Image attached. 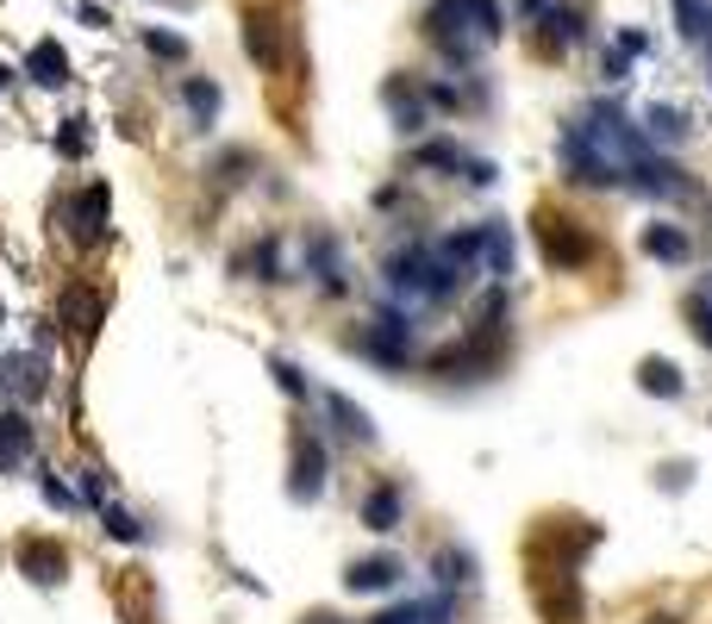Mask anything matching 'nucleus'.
I'll return each instance as SVG.
<instances>
[{
  "label": "nucleus",
  "instance_id": "nucleus-1",
  "mask_svg": "<svg viewBox=\"0 0 712 624\" xmlns=\"http://www.w3.org/2000/svg\"><path fill=\"white\" fill-rule=\"evenodd\" d=\"M426 38L450 69H469L488 45L507 38V7L500 0H431L426 7Z\"/></svg>",
  "mask_w": 712,
  "mask_h": 624
},
{
  "label": "nucleus",
  "instance_id": "nucleus-2",
  "mask_svg": "<svg viewBox=\"0 0 712 624\" xmlns=\"http://www.w3.org/2000/svg\"><path fill=\"white\" fill-rule=\"evenodd\" d=\"M531 225H538V250L550 269H587V256H594L587 225H575V218H563V213H538Z\"/></svg>",
  "mask_w": 712,
  "mask_h": 624
},
{
  "label": "nucleus",
  "instance_id": "nucleus-3",
  "mask_svg": "<svg viewBox=\"0 0 712 624\" xmlns=\"http://www.w3.org/2000/svg\"><path fill=\"white\" fill-rule=\"evenodd\" d=\"M563 175H569L575 187H613L618 182V163L587 138L582 125H569V131H563Z\"/></svg>",
  "mask_w": 712,
  "mask_h": 624
},
{
  "label": "nucleus",
  "instance_id": "nucleus-4",
  "mask_svg": "<svg viewBox=\"0 0 712 624\" xmlns=\"http://www.w3.org/2000/svg\"><path fill=\"white\" fill-rule=\"evenodd\" d=\"M357 350H363L369 362H381V369H407V362H412V325H407V312H375V319H369V331L357 338Z\"/></svg>",
  "mask_w": 712,
  "mask_h": 624
},
{
  "label": "nucleus",
  "instance_id": "nucleus-5",
  "mask_svg": "<svg viewBox=\"0 0 712 624\" xmlns=\"http://www.w3.org/2000/svg\"><path fill=\"white\" fill-rule=\"evenodd\" d=\"M325 468H332L325 443H319L313 431H301V437H294V468H287V494L301 499V506H313V499L325 494Z\"/></svg>",
  "mask_w": 712,
  "mask_h": 624
},
{
  "label": "nucleus",
  "instance_id": "nucleus-6",
  "mask_svg": "<svg viewBox=\"0 0 712 624\" xmlns=\"http://www.w3.org/2000/svg\"><path fill=\"white\" fill-rule=\"evenodd\" d=\"M381 100H388V113H394V131H426L431 125V100H426V81L412 76H388V88H381Z\"/></svg>",
  "mask_w": 712,
  "mask_h": 624
},
{
  "label": "nucleus",
  "instance_id": "nucleus-7",
  "mask_svg": "<svg viewBox=\"0 0 712 624\" xmlns=\"http://www.w3.org/2000/svg\"><path fill=\"white\" fill-rule=\"evenodd\" d=\"M644 256H656V263L669 269H687V256H694V237H687V225H669V218H656V225H644Z\"/></svg>",
  "mask_w": 712,
  "mask_h": 624
},
{
  "label": "nucleus",
  "instance_id": "nucleus-8",
  "mask_svg": "<svg viewBox=\"0 0 712 624\" xmlns=\"http://www.w3.org/2000/svg\"><path fill=\"white\" fill-rule=\"evenodd\" d=\"M13 556H19V575H32L38 587H57V581L69 575V556H64L57 544H38V537H26Z\"/></svg>",
  "mask_w": 712,
  "mask_h": 624
},
{
  "label": "nucleus",
  "instance_id": "nucleus-9",
  "mask_svg": "<svg viewBox=\"0 0 712 624\" xmlns=\"http://www.w3.org/2000/svg\"><path fill=\"white\" fill-rule=\"evenodd\" d=\"M69 232L81 237V244H95V237H107V187L88 182L76 194V206H69Z\"/></svg>",
  "mask_w": 712,
  "mask_h": 624
},
{
  "label": "nucleus",
  "instance_id": "nucleus-10",
  "mask_svg": "<svg viewBox=\"0 0 712 624\" xmlns=\"http://www.w3.org/2000/svg\"><path fill=\"white\" fill-rule=\"evenodd\" d=\"M19 462H32V419L19 406H7L0 412V475H13Z\"/></svg>",
  "mask_w": 712,
  "mask_h": 624
},
{
  "label": "nucleus",
  "instance_id": "nucleus-11",
  "mask_svg": "<svg viewBox=\"0 0 712 624\" xmlns=\"http://www.w3.org/2000/svg\"><path fill=\"white\" fill-rule=\"evenodd\" d=\"M400 556H363V562H350V575H344V587L350 593H394L400 587Z\"/></svg>",
  "mask_w": 712,
  "mask_h": 624
},
{
  "label": "nucleus",
  "instance_id": "nucleus-12",
  "mask_svg": "<svg viewBox=\"0 0 712 624\" xmlns=\"http://www.w3.org/2000/svg\"><path fill=\"white\" fill-rule=\"evenodd\" d=\"M244 50H251L256 69H282V26H275V13L244 19Z\"/></svg>",
  "mask_w": 712,
  "mask_h": 624
},
{
  "label": "nucleus",
  "instance_id": "nucleus-13",
  "mask_svg": "<svg viewBox=\"0 0 712 624\" xmlns=\"http://www.w3.org/2000/svg\"><path fill=\"white\" fill-rule=\"evenodd\" d=\"M26 76H32L38 88H64L69 81V50L57 45V38H38V45L26 50Z\"/></svg>",
  "mask_w": 712,
  "mask_h": 624
},
{
  "label": "nucleus",
  "instance_id": "nucleus-14",
  "mask_svg": "<svg viewBox=\"0 0 712 624\" xmlns=\"http://www.w3.org/2000/svg\"><path fill=\"white\" fill-rule=\"evenodd\" d=\"M182 107H188V119L201 125V131H213V125H220V107H225L220 81H206V76H188V81H182Z\"/></svg>",
  "mask_w": 712,
  "mask_h": 624
},
{
  "label": "nucleus",
  "instance_id": "nucleus-15",
  "mask_svg": "<svg viewBox=\"0 0 712 624\" xmlns=\"http://www.w3.org/2000/svg\"><path fill=\"white\" fill-rule=\"evenodd\" d=\"M319 406L332 412V425L350 437V443H375V419H369L357 400H344V393H319Z\"/></svg>",
  "mask_w": 712,
  "mask_h": 624
},
{
  "label": "nucleus",
  "instance_id": "nucleus-16",
  "mask_svg": "<svg viewBox=\"0 0 712 624\" xmlns=\"http://www.w3.org/2000/svg\"><path fill=\"white\" fill-rule=\"evenodd\" d=\"M400 518H407V494H400L394 481L369 487V499H363V525H369V530H394Z\"/></svg>",
  "mask_w": 712,
  "mask_h": 624
},
{
  "label": "nucleus",
  "instance_id": "nucleus-17",
  "mask_svg": "<svg viewBox=\"0 0 712 624\" xmlns=\"http://www.w3.org/2000/svg\"><path fill=\"white\" fill-rule=\"evenodd\" d=\"M100 319H107V300H100L95 287H69V300H64V325H76V338H95Z\"/></svg>",
  "mask_w": 712,
  "mask_h": 624
},
{
  "label": "nucleus",
  "instance_id": "nucleus-18",
  "mask_svg": "<svg viewBox=\"0 0 712 624\" xmlns=\"http://www.w3.org/2000/svg\"><path fill=\"white\" fill-rule=\"evenodd\" d=\"M637 388L656 393V400H681V393H687V381H681V369L669 357H644V362H637Z\"/></svg>",
  "mask_w": 712,
  "mask_h": 624
},
{
  "label": "nucleus",
  "instance_id": "nucleus-19",
  "mask_svg": "<svg viewBox=\"0 0 712 624\" xmlns=\"http://www.w3.org/2000/svg\"><path fill=\"white\" fill-rule=\"evenodd\" d=\"M481 269H488L494 281L513 275V232L500 225V218H488V225H481Z\"/></svg>",
  "mask_w": 712,
  "mask_h": 624
},
{
  "label": "nucleus",
  "instance_id": "nucleus-20",
  "mask_svg": "<svg viewBox=\"0 0 712 624\" xmlns=\"http://www.w3.org/2000/svg\"><path fill=\"white\" fill-rule=\"evenodd\" d=\"M306 269L325 281V294H344V256H338L332 237H313V244H306Z\"/></svg>",
  "mask_w": 712,
  "mask_h": 624
},
{
  "label": "nucleus",
  "instance_id": "nucleus-21",
  "mask_svg": "<svg viewBox=\"0 0 712 624\" xmlns=\"http://www.w3.org/2000/svg\"><path fill=\"white\" fill-rule=\"evenodd\" d=\"M469 156H462V144L457 138H431V144H419L412 150V169H438V175H450V169H462Z\"/></svg>",
  "mask_w": 712,
  "mask_h": 624
},
{
  "label": "nucleus",
  "instance_id": "nucleus-22",
  "mask_svg": "<svg viewBox=\"0 0 712 624\" xmlns=\"http://www.w3.org/2000/svg\"><path fill=\"white\" fill-rule=\"evenodd\" d=\"M644 119H650V144H681V138H687V131H694V125H687V113H681V107H650Z\"/></svg>",
  "mask_w": 712,
  "mask_h": 624
},
{
  "label": "nucleus",
  "instance_id": "nucleus-23",
  "mask_svg": "<svg viewBox=\"0 0 712 624\" xmlns=\"http://www.w3.org/2000/svg\"><path fill=\"white\" fill-rule=\"evenodd\" d=\"M431 575H438L443 587H462V581L475 575V556L469 549H438V556H431Z\"/></svg>",
  "mask_w": 712,
  "mask_h": 624
},
{
  "label": "nucleus",
  "instance_id": "nucleus-24",
  "mask_svg": "<svg viewBox=\"0 0 712 624\" xmlns=\"http://www.w3.org/2000/svg\"><path fill=\"white\" fill-rule=\"evenodd\" d=\"M144 50H150L157 62H182V57H188V38H182V31L150 26V31H144Z\"/></svg>",
  "mask_w": 712,
  "mask_h": 624
},
{
  "label": "nucleus",
  "instance_id": "nucleus-25",
  "mask_svg": "<svg viewBox=\"0 0 712 624\" xmlns=\"http://www.w3.org/2000/svg\"><path fill=\"white\" fill-rule=\"evenodd\" d=\"M7 381H19V393L32 400V393H45V362H38V357H13V362H7Z\"/></svg>",
  "mask_w": 712,
  "mask_h": 624
},
{
  "label": "nucleus",
  "instance_id": "nucleus-26",
  "mask_svg": "<svg viewBox=\"0 0 712 624\" xmlns=\"http://www.w3.org/2000/svg\"><path fill=\"white\" fill-rule=\"evenodd\" d=\"M38 487H45V506H57V513H76V506H81V494L64 481V475H50V468L38 475Z\"/></svg>",
  "mask_w": 712,
  "mask_h": 624
},
{
  "label": "nucleus",
  "instance_id": "nucleus-27",
  "mask_svg": "<svg viewBox=\"0 0 712 624\" xmlns=\"http://www.w3.org/2000/svg\"><path fill=\"white\" fill-rule=\"evenodd\" d=\"M100 518H107V537H119V544H138L144 525L126 513V506H100Z\"/></svg>",
  "mask_w": 712,
  "mask_h": 624
},
{
  "label": "nucleus",
  "instance_id": "nucleus-28",
  "mask_svg": "<svg viewBox=\"0 0 712 624\" xmlns=\"http://www.w3.org/2000/svg\"><path fill=\"white\" fill-rule=\"evenodd\" d=\"M270 374H275V388H282V393H294V400H306V374L294 369V362H287V357H275V362H270Z\"/></svg>",
  "mask_w": 712,
  "mask_h": 624
},
{
  "label": "nucleus",
  "instance_id": "nucleus-29",
  "mask_svg": "<svg viewBox=\"0 0 712 624\" xmlns=\"http://www.w3.org/2000/svg\"><path fill=\"white\" fill-rule=\"evenodd\" d=\"M81 125H88V119H64V125H57V150H64V156L88 150V131H81Z\"/></svg>",
  "mask_w": 712,
  "mask_h": 624
},
{
  "label": "nucleus",
  "instance_id": "nucleus-30",
  "mask_svg": "<svg viewBox=\"0 0 712 624\" xmlns=\"http://www.w3.org/2000/svg\"><path fill=\"white\" fill-rule=\"evenodd\" d=\"M687 312H694V331H700V343L712 350V294H694V300H687Z\"/></svg>",
  "mask_w": 712,
  "mask_h": 624
},
{
  "label": "nucleus",
  "instance_id": "nucleus-31",
  "mask_svg": "<svg viewBox=\"0 0 712 624\" xmlns=\"http://www.w3.org/2000/svg\"><path fill=\"white\" fill-rule=\"evenodd\" d=\"M76 494L100 506V499H107V475H100V468H81V487H76Z\"/></svg>",
  "mask_w": 712,
  "mask_h": 624
},
{
  "label": "nucleus",
  "instance_id": "nucleus-32",
  "mask_svg": "<svg viewBox=\"0 0 712 624\" xmlns=\"http://www.w3.org/2000/svg\"><path fill=\"white\" fill-rule=\"evenodd\" d=\"M462 182L488 187V182H494V163H481V156H469V163H462Z\"/></svg>",
  "mask_w": 712,
  "mask_h": 624
},
{
  "label": "nucleus",
  "instance_id": "nucleus-33",
  "mask_svg": "<svg viewBox=\"0 0 712 624\" xmlns=\"http://www.w3.org/2000/svg\"><path fill=\"white\" fill-rule=\"evenodd\" d=\"M687 481H694V468H687V462H669L663 468V487H669V494H675V487H687Z\"/></svg>",
  "mask_w": 712,
  "mask_h": 624
},
{
  "label": "nucleus",
  "instance_id": "nucleus-34",
  "mask_svg": "<svg viewBox=\"0 0 712 624\" xmlns=\"http://www.w3.org/2000/svg\"><path fill=\"white\" fill-rule=\"evenodd\" d=\"M694 57L706 62V76H712V31H706V38H700V50H694Z\"/></svg>",
  "mask_w": 712,
  "mask_h": 624
},
{
  "label": "nucleus",
  "instance_id": "nucleus-35",
  "mask_svg": "<svg viewBox=\"0 0 712 624\" xmlns=\"http://www.w3.org/2000/svg\"><path fill=\"white\" fill-rule=\"evenodd\" d=\"M0 88H13V69H7V62H0Z\"/></svg>",
  "mask_w": 712,
  "mask_h": 624
},
{
  "label": "nucleus",
  "instance_id": "nucleus-36",
  "mask_svg": "<svg viewBox=\"0 0 712 624\" xmlns=\"http://www.w3.org/2000/svg\"><path fill=\"white\" fill-rule=\"evenodd\" d=\"M0 381H7V357H0Z\"/></svg>",
  "mask_w": 712,
  "mask_h": 624
},
{
  "label": "nucleus",
  "instance_id": "nucleus-37",
  "mask_svg": "<svg viewBox=\"0 0 712 624\" xmlns=\"http://www.w3.org/2000/svg\"><path fill=\"white\" fill-rule=\"evenodd\" d=\"M313 624H338V618H313Z\"/></svg>",
  "mask_w": 712,
  "mask_h": 624
},
{
  "label": "nucleus",
  "instance_id": "nucleus-38",
  "mask_svg": "<svg viewBox=\"0 0 712 624\" xmlns=\"http://www.w3.org/2000/svg\"><path fill=\"white\" fill-rule=\"evenodd\" d=\"M656 624H675V618H656Z\"/></svg>",
  "mask_w": 712,
  "mask_h": 624
}]
</instances>
